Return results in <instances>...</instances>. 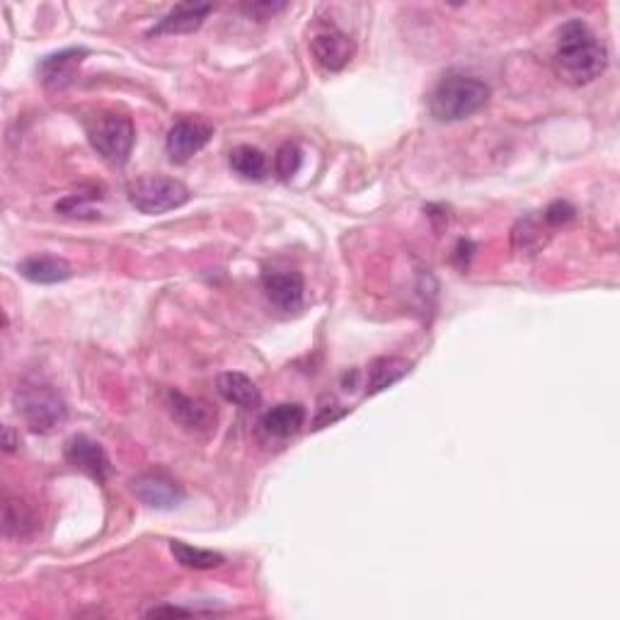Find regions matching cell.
Returning a JSON list of instances; mask_svg holds the SVG:
<instances>
[{
    "instance_id": "6da1fadb",
    "label": "cell",
    "mask_w": 620,
    "mask_h": 620,
    "mask_svg": "<svg viewBox=\"0 0 620 620\" xmlns=\"http://www.w3.org/2000/svg\"><path fill=\"white\" fill-rule=\"evenodd\" d=\"M606 66V47L582 20H570L560 27L553 68L562 83L574 85V88L587 85L599 78L606 71Z\"/></svg>"
},
{
    "instance_id": "7a4b0ae2",
    "label": "cell",
    "mask_w": 620,
    "mask_h": 620,
    "mask_svg": "<svg viewBox=\"0 0 620 620\" xmlns=\"http://www.w3.org/2000/svg\"><path fill=\"white\" fill-rule=\"evenodd\" d=\"M487 102H490V88L482 80L465 73H449L434 88L429 109L439 122H461L480 112Z\"/></svg>"
},
{
    "instance_id": "3957f363",
    "label": "cell",
    "mask_w": 620,
    "mask_h": 620,
    "mask_svg": "<svg viewBox=\"0 0 620 620\" xmlns=\"http://www.w3.org/2000/svg\"><path fill=\"white\" fill-rule=\"evenodd\" d=\"M129 202L141 214H165L189 202V189L175 177L146 175L129 187Z\"/></svg>"
},
{
    "instance_id": "277c9868",
    "label": "cell",
    "mask_w": 620,
    "mask_h": 620,
    "mask_svg": "<svg viewBox=\"0 0 620 620\" xmlns=\"http://www.w3.org/2000/svg\"><path fill=\"white\" fill-rule=\"evenodd\" d=\"M88 134L95 151L112 165H124L134 151L136 129L126 114H100Z\"/></svg>"
},
{
    "instance_id": "5b68a950",
    "label": "cell",
    "mask_w": 620,
    "mask_h": 620,
    "mask_svg": "<svg viewBox=\"0 0 620 620\" xmlns=\"http://www.w3.org/2000/svg\"><path fill=\"white\" fill-rule=\"evenodd\" d=\"M17 412L25 419L32 432L47 434L66 419V403L54 393L49 386L34 383V386H22L17 390Z\"/></svg>"
},
{
    "instance_id": "8992f818",
    "label": "cell",
    "mask_w": 620,
    "mask_h": 620,
    "mask_svg": "<svg viewBox=\"0 0 620 620\" xmlns=\"http://www.w3.org/2000/svg\"><path fill=\"white\" fill-rule=\"evenodd\" d=\"M214 136V126L202 119H180L172 124L165 139V151L172 163H187L194 153H199Z\"/></svg>"
},
{
    "instance_id": "52a82bcc",
    "label": "cell",
    "mask_w": 620,
    "mask_h": 620,
    "mask_svg": "<svg viewBox=\"0 0 620 620\" xmlns=\"http://www.w3.org/2000/svg\"><path fill=\"white\" fill-rule=\"evenodd\" d=\"M310 54H313L315 63L327 73H337L352 61L354 56V42L349 34H344L335 27L323 30L310 39Z\"/></svg>"
},
{
    "instance_id": "ba28073f",
    "label": "cell",
    "mask_w": 620,
    "mask_h": 620,
    "mask_svg": "<svg viewBox=\"0 0 620 620\" xmlns=\"http://www.w3.org/2000/svg\"><path fill=\"white\" fill-rule=\"evenodd\" d=\"M66 461L97 482H105L109 470H112L105 449H102L97 441L90 439V436L83 434L71 436V439L66 441Z\"/></svg>"
},
{
    "instance_id": "9c48e42d",
    "label": "cell",
    "mask_w": 620,
    "mask_h": 620,
    "mask_svg": "<svg viewBox=\"0 0 620 620\" xmlns=\"http://www.w3.org/2000/svg\"><path fill=\"white\" fill-rule=\"evenodd\" d=\"M131 492L151 509H175L185 502L182 487L165 475H141L131 482Z\"/></svg>"
},
{
    "instance_id": "30bf717a",
    "label": "cell",
    "mask_w": 620,
    "mask_h": 620,
    "mask_svg": "<svg viewBox=\"0 0 620 620\" xmlns=\"http://www.w3.org/2000/svg\"><path fill=\"white\" fill-rule=\"evenodd\" d=\"M269 303L284 313H296L303 306L306 284L298 272H267L262 279Z\"/></svg>"
},
{
    "instance_id": "8fae6325",
    "label": "cell",
    "mask_w": 620,
    "mask_h": 620,
    "mask_svg": "<svg viewBox=\"0 0 620 620\" xmlns=\"http://www.w3.org/2000/svg\"><path fill=\"white\" fill-rule=\"evenodd\" d=\"M168 410L177 424L185 429H197V432H206L214 427L216 412L206 400L189 398V395L180 393V390H170L168 393Z\"/></svg>"
},
{
    "instance_id": "7c38bea8",
    "label": "cell",
    "mask_w": 620,
    "mask_h": 620,
    "mask_svg": "<svg viewBox=\"0 0 620 620\" xmlns=\"http://www.w3.org/2000/svg\"><path fill=\"white\" fill-rule=\"evenodd\" d=\"M211 13H214V5L211 3H180L148 34H151V37H155V34H158V37L160 34H189L199 30Z\"/></svg>"
},
{
    "instance_id": "4fadbf2b",
    "label": "cell",
    "mask_w": 620,
    "mask_h": 620,
    "mask_svg": "<svg viewBox=\"0 0 620 620\" xmlns=\"http://www.w3.org/2000/svg\"><path fill=\"white\" fill-rule=\"evenodd\" d=\"M85 49H66L59 51V54H51L39 63V76H42V83L47 85L49 90H63L66 85H71L73 76H76L78 66L83 63Z\"/></svg>"
},
{
    "instance_id": "5bb4252c",
    "label": "cell",
    "mask_w": 620,
    "mask_h": 620,
    "mask_svg": "<svg viewBox=\"0 0 620 620\" xmlns=\"http://www.w3.org/2000/svg\"><path fill=\"white\" fill-rule=\"evenodd\" d=\"M39 519L34 514V509L27 502H22L20 497H8L5 499L3 509V531L8 538H30L37 531Z\"/></svg>"
},
{
    "instance_id": "9a60e30c",
    "label": "cell",
    "mask_w": 620,
    "mask_h": 620,
    "mask_svg": "<svg viewBox=\"0 0 620 620\" xmlns=\"http://www.w3.org/2000/svg\"><path fill=\"white\" fill-rule=\"evenodd\" d=\"M410 369H412L410 361L400 357L373 359L369 364V378H366V393L376 395L381 393V390L395 386L398 381H403L407 373H410Z\"/></svg>"
},
{
    "instance_id": "2e32d148",
    "label": "cell",
    "mask_w": 620,
    "mask_h": 620,
    "mask_svg": "<svg viewBox=\"0 0 620 620\" xmlns=\"http://www.w3.org/2000/svg\"><path fill=\"white\" fill-rule=\"evenodd\" d=\"M218 393H221L228 403L245 407V410H252V407L262 403V395L255 383H252L245 373L238 371H228L218 376Z\"/></svg>"
},
{
    "instance_id": "e0dca14e",
    "label": "cell",
    "mask_w": 620,
    "mask_h": 620,
    "mask_svg": "<svg viewBox=\"0 0 620 620\" xmlns=\"http://www.w3.org/2000/svg\"><path fill=\"white\" fill-rule=\"evenodd\" d=\"M306 424V407L298 403H284L264 412L262 427L272 436H294Z\"/></svg>"
},
{
    "instance_id": "ac0fdd59",
    "label": "cell",
    "mask_w": 620,
    "mask_h": 620,
    "mask_svg": "<svg viewBox=\"0 0 620 620\" xmlns=\"http://www.w3.org/2000/svg\"><path fill=\"white\" fill-rule=\"evenodd\" d=\"M20 274L34 284H59V281L71 279V267L61 257H30L20 264Z\"/></svg>"
},
{
    "instance_id": "d6986e66",
    "label": "cell",
    "mask_w": 620,
    "mask_h": 620,
    "mask_svg": "<svg viewBox=\"0 0 620 620\" xmlns=\"http://www.w3.org/2000/svg\"><path fill=\"white\" fill-rule=\"evenodd\" d=\"M548 228H553V226H550V223L545 221L543 214L541 216L521 218V221L516 223L514 231H512L514 250L528 252V255H536V252L541 250V248H545V243H548V240H550Z\"/></svg>"
},
{
    "instance_id": "ffe728a7",
    "label": "cell",
    "mask_w": 620,
    "mask_h": 620,
    "mask_svg": "<svg viewBox=\"0 0 620 620\" xmlns=\"http://www.w3.org/2000/svg\"><path fill=\"white\" fill-rule=\"evenodd\" d=\"M231 168L235 175L245 177V180H264L269 172V163L260 148L238 146L231 153Z\"/></svg>"
},
{
    "instance_id": "44dd1931",
    "label": "cell",
    "mask_w": 620,
    "mask_h": 620,
    "mask_svg": "<svg viewBox=\"0 0 620 620\" xmlns=\"http://www.w3.org/2000/svg\"><path fill=\"white\" fill-rule=\"evenodd\" d=\"M170 553L182 567H189V570H214V567L223 565L221 553H214V550L204 548H192V545L182 541H172Z\"/></svg>"
},
{
    "instance_id": "7402d4cb",
    "label": "cell",
    "mask_w": 620,
    "mask_h": 620,
    "mask_svg": "<svg viewBox=\"0 0 620 620\" xmlns=\"http://www.w3.org/2000/svg\"><path fill=\"white\" fill-rule=\"evenodd\" d=\"M303 163V151L296 146V143H284V146L277 151V158H274V168H277V175L281 180H291L298 170H301Z\"/></svg>"
},
{
    "instance_id": "603a6c76",
    "label": "cell",
    "mask_w": 620,
    "mask_h": 620,
    "mask_svg": "<svg viewBox=\"0 0 620 620\" xmlns=\"http://www.w3.org/2000/svg\"><path fill=\"white\" fill-rule=\"evenodd\" d=\"M543 218L550 223V226H562V223L572 221L574 218V206H570L567 202H553L548 209L543 211Z\"/></svg>"
},
{
    "instance_id": "cb8c5ba5",
    "label": "cell",
    "mask_w": 620,
    "mask_h": 620,
    "mask_svg": "<svg viewBox=\"0 0 620 620\" xmlns=\"http://www.w3.org/2000/svg\"><path fill=\"white\" fill-rule=\"evenodd\" d=\"M344 415H347V410H344V407L337 405V403L320 407L318 417H315V422H313V429H323V427H327V424L337 422V419L344 417Z\"/></svg>"
},
{
    "instance_id": "d4e9b609",
    "label": "cell",
    "mask_w": 620,
    "mask_h": 620,
    "mask_svg": "<svg viewBox=\"0 0 620 620\" xmlns=\"http://www.w3.org/2000/svg\"><path fill=\"white\" fill-rule=\"evenodd\" d=\"M148 616H192V611H187V608H177V606H163V608H153V611H148Z\"/></svg>"
},
{
    "instance_id": "484cf974",
    "label": "cell",
    "mask_w": 620,
    "mask_h": 620,
    "mask_svg": "<svg viewBox=\"0 0 620 620\" xmlns=\"http://www.w3.org/2000/svg\"><path fill=\"white\" fill-rule=\"evenodd\" d=\"M3 436H5V441H3L5 451H8V453H10V451H15V446H17V444H15L13 429H10V427H5V429H3Z\"/></svg>"
}]
</instances>
